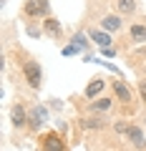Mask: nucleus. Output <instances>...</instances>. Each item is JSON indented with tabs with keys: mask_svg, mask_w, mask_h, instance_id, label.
<instances>
[{
	"mask_svg": "<svg viewBox=\"0 0 146 151\" xmlns=\"http://www.w3.org/2000/svg\"><path fill=\"white\" fill-rule=\"evenodd\" d=\"M129 43H134V45H144L146 43V23H134V25H129Z\"/></svg>",
	"mask_w": 146,
	"mask_h": 151,
	"instance_id": "ddd939ff",
	"label": "nucleus"
},
{
	"mask_svg": "<svg viewBox=\"0 0 146 151\" xmlns=\"http://www.w3.org/2000/svg\"><path fill=\"white\" fill-rule=\"evenodd\" d=\"M40 151H68V144L60 131H48L40 136Z\"/></svg>",
	"mask_w": 146,
	"mask_h": 151,
	"instance_id": "20e7f679",
	"label": "nucleus"
},
{
	"mask_svg": "<svg viewBox=\"0 0 146 151\" xmlns=\"http://www.w3.org/2000/svg\"><path fill=\"white\" fill-rule=\"evenodd\" d=\"M25 20H45L50 18V0H25L20 8Z\"/></svg>",
	"mask_w": 146,
	"mask_h": 151,
	"instance_id": "f03ea898",
	"label": "nucleus"
},
{
	"mask_svg": "<svg viewBox=\"0 0 146 151\" xmlns=\"http://www.w3.org/2000/svg\"><path fill=\"white\" fill-rule=\"evenodd\" d=\"M126 139H129V144L134 146V149H141V151L146 149V134H144V129H139V126L131 124L129 131H126Z\"/></svg>",
	"mask_w": 146,
	"mask_h": 151,
	"instance_id": "9b49d317",
	"label": "nucleus"
},
{
	"mask_svg": "<svg viewBox=\"0 0 146 151\" xmlns=\"http://www.w3.org/2000/svg\"><path fill=\"white\" fill-rule=\"evenodd\" d=\"M20 76L30 91H40V86H43V65L35 58H30L28 53H23V58H20Z\"/></svg>",
	"mask_w": 146,
	"mask_h": 151,
	"instance_id": "f257e3e1",
	"label": "nucleus"
},
{
	"mask_svg": "<svg viewBox=\"0 0 146 151\" xmlns=\"http://www.w3.org/2000/svg\"><path fill=\"white\" fill-rule=\"evenodd\" d=\"M103 88H106V81H103V78H93V81H88L83 96H86L88 101H93V98H98V96L103 93Z\"/></svg>",
	"mask_w": 146,
	"mask_h": 151,
	"instance_id": "2eb2a0df",
	"label": "nucleus"
},
{
	"mask_svg": "<svg viewBox=\"0 0 146 151\" xmlns=\"http://www.w3.org/2000/svg\"><path fill=\"white\" fill-rule=\"evenodd\" d=\"M136 10H139V3H136V0H114V13H119V15H124V18L134 15Z\"/></svg>",
	"mask_w": 146,
	"mask_h": 151,
	"instance_id": "4468645a",
	"label": "nucleus"
},
{
	"mask_svg": "<svg viewBox=\"0 0 146 151\" xmlns=\"http://www.w3.org/2000/svg\"><path fill=\"white\" fill-rule=\"evenodd\" d=\"M86 35H88V33H76V35L70 38V43H73V45H78V48H81V50H86L88 45L93 43L91 38H86Z\"/></svg>",
	"mask_w": 146,
	"mask_h": 151,
	"instance_id": "f3484780",
	"label": "nucleus"
},
{
	"mask_svg": "<svg viewBox=\"0 0 146 151\" xmlns=\"http://www.w3.org/2000/svg\"><path fill=\"white\" fill-rule=\"evenodd\" d=\"M78 53H81V48H78V45H73V43L63 48V55H68V58H70V55H78Z\"/></svg>",
	"mask_w": 146,
	"mask_h": 151,
	"instance_id": "aec40b11",
	"label": "nucleus"
},
{
	"mask_svg": "<svg viewBox=\"0 0 146 151\" xmlns=\"http://www.w3.org/2000/svg\"><path fill=\"white\" fill-rule=\"evenodd\" d=\"M40 25H43V35H48V38H63V25H60V20L58 18H45V20H40Z\"/></svg>",
	"mask_w": 146,
	"mask_h": 151,
	"instance_id": "1a4fd4ad",
	"label": "nucleus"
},
{
	"mask_svg": "<svg viewBox=\"0 0 146 151\" xmlns=\"http://www.w3.org/2000/svg\"><path fill=\"white\" fill-rule=\"evenodd\" d=\"M48 108L43 106V103H35V106L28 108V129L33 131V134H38V131H43V126L48 124Z\"/></svg>",
	"mask_w": 146,
	"mask_h": 151,
	"instance_id": "7ed1b4c3",
	"label": "nucleus"
},
{
	"mask_svg": "<svg viewBox=\"0 0 146 151\" xmlns=\"http://www.w3.org/2000/svg\"><path fill=\"white\" fill-rule=\"evenodd\" d=\"M144 124H146V113H144Z\"/></svg>",
	"mask_w": 146,
	"mask_h": 151,
	"instance_id": "4be33fe9",
	"label": "nucleus"
},
{
	"mask_svg": "<svg viewBox=\"0 0 146 151\" xmlns=\"http://www.w3.org/2000/svg\"><path fill=\"white\" fill-rule=\"evenodd\" d=\"M144 73H146V65H144Z\"/></svg>",
	"mask_w": 146,
	"mask_h": 151,
	"instance_id": "5701e85b",
	"label": "nucleus"
},
{
	"mask_svg": "<svg viewBox=\"0 0 146 151\" xmlns=\"http://www.w3.org/2000/svg\"><path fill=\"white\" fill-rule=\"evenodd\" d=\"M98 53H101V55H106V58H114V55H116V45H111V48H101Z\"/></svg>",
	"mask_w": 146,
	"mask_h": 151,
	"instance_id": "412c9836",
	"label": "nucleus"
},
{
	"mask_svg": "<svg viewBox=\"0 0 146 151\" xmlns=\"http://www.w3.org/2000/svg\"><path fill=\"white\" fill-rule=\"evenodd\" d=\"M129 126H131V124H124V121H116V124H114V131H116L119 136H126V131H129Z\"/></svg>",
	"mask_w": 146,
	"mask_h": 151,
	"instance_id": "6ab92c4d",
	"label": "nucleus"
},
{
	"mask_svg": "<svg viewBox=\"0 0 146 151\" xmlns=\"http://www.w3.org/2000/svg\"><path fill=\"white\" fill-rule=\"evenodd\" d=\"M88 38L93 40V45H98V50L114 45V35L108 30H103V28H88Z\"/></svg>",
	"mask_w": 146,
	"mask_h": 151,
	"instance_id": "423d86ee",
	"label": "nucleus"
},
{
	"mask_svg": "<svg viewBox=\"0 0 146 151\" xmlns=\"http://www.w3.org/2000/svg\"><path fill=\"white\" fill-rule=\"evenodd\" d=\"M134 151H141V149H134Z\"/></svg>",
	"mask_w": 146,
	"mask_h": 151,
	"instance_id": "b1692460",
	"label": "nucleus"
},
{
	"mask_svg": "<svg viewBox=\"0 0 146 151\" xmlns=\"http://www.w3.org/2000/svg\"><path fill=\"white\" fill-rule=\"evenodd\" d=\"M136 93H139V101L146 106V78H144V81H139V88H136Z\"/></svg>",
	"mask_w": 146,
	"mask_h": 151,
	"instance_id": "a211bd4d",
	"label": "nucleus"
},
{
	"mask_svg": "<svg viewBox=\"0 0 146 151\" xmlns=\"http://www.w3.org/2000/svg\"><path fill=\"white\" fill-rule=\"evenodd\" d=\"M10 124L15 129H28V108L23 103H13L10 106Z\"/></svg>",
	"mask_w": 146,
	"mask_h": 151,
	"instance_id": "0eeeda50",
	"label": "nucleus"
},
{
	"mask_svg": "<svg viewBox=\"0 0 146 151\" xmlns=\"http://www.w3.org/2000/svg\"><path fill=\"white\" fill-rule=\"evenodd\" d=\"M111 91H114V98L121 103V106H131L134 98H136L134 96V88H131L129 83H124L121 78H116V81L111 83Z\"/></svg>",
	"mask_w": 146,
	"mask_h": 151,
	"instance_id": "39448f33",
	"label": "nucleus"
},
{
	"mask_svg": "<svg viewBox=\"0 0 146 151\" xmlns=\"http://www.w3.org/2000/svg\"><path fill=\"white\" fill-rule=\"evenodd\" d=\"M25 35L38 40V38L43 35V25H38V20H25Z\"/></svg>",
	"mask_w": 146,
	"mask_h": 151,
	"instance_id": "dca6fc26",
	"label": "nucleus"
},
{
	"mask_svg": "<svg viewBox=\"0 0 146 151\" xmlns=\"http://www.w3.org/2000/svg\"><path fill=\"white\" fill-rule=\"evenodd\" d=\"M101 28L108 30V33H119L124 28V15H119V13H106L101 18Z\"/></svg>",
	"mask_w": 146,
	"mask_h": 151,
	"instance_id": "9d476101",
	"label": "nucleus"
},
{
	"mask_svg": "<svg viewBox=\"0 0 146 151\" xmlns=\"http://www.w3.org/2000/svg\"><path fill=\"white\" fill-rule=\"evenodd\" d=\"M111 106H114V98L111 96H98L93 101H88V111L91 113H108Z\"/></svg>",
	"mask_w": 146,
	"mask_h": 151,
	"instance_id": "f8f14e48",
	"label": "nucleus"
},
{
	"mask_svg": "<svg viewBox=\"0 0 146 151\" xmlns=\"http://www.w3.org/2000/svg\"><path fill=\"white\" fill-rule=\"evenodd\" d=\"M106 116L103 113H91V116H83L81 119V129H86V131H101V129H106Z\"/></svg>",
	"mask_w": 146,
	"mask_h": 151,
	"instance_id": "6e6552de",
	"label": "nucleus"
}]
</instances>
